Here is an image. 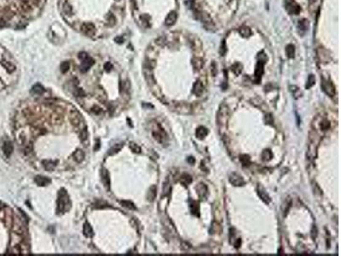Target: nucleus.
Wrapping results in <instances>:
<instances>
[{"instance_id":"f257e3e1","label":"nucleus","mask_w":341,"mask_h":256,"mask_svg":"<svg viewBox=\"0 0 341 256\" xmlns=\"http://www.w3.org/2000/svg\"><path fill=\"white\" fill-rule=\"evenodd\" d=\"M15 5L11 0H0V28L7 27L14 17L13 8Z\"/></svg>"},{"instance_id":"f03ea898","label":"nucleus","mask_w":341,"mask_h":256,"mask_svg":"<svg viewBox=\"0 0 341 256\" xmlns=\"http://www.w3.org/2000/svg\"><path fill=\"white\" fill-rule=\"evenodd\" d=\"M15 71V66L9 59L5 57L4 51L0 48V89L6 83L5 78L11 75Z\"/></svg>"},{"instance_id":"7ed1b4c3","label":"nucleus","mask_w":341,"mask_h":256,"mask_svg":"<svg viewBox=\"0 0 341 256\" xmlns=\"http://www.w3.org/2000/svg\"><path fill=\"white\" fill-rule=\"evenodd\" d=\"M70 207V201H69L68 195L64 190H61L58 193V202H57V211L58 213H64L68 210Z\"/></svg>"},{"instance_id":"20e7f679","label":"nucleus","mask_w":341,"mask_h":256,"mask_svg":"<svg viewBox=\"0 0 341 256\" xmlns=\"http://www.w3.org/2000/svg\"><path fill=\"white\" fill-rule=\"evenodd\" d=\"M258 61L257 65H256V69H255V82L256 83H259L261 80V77L264 73V68H265V64L267 60V57L266 55H265L264 52H261L260 54H258Z\"/></svg>"},{"instance_id":"39448f33","label":"nucleus","mask_w":341,"mask_h":256,"mask_svg":"<svg viewBox=\"0 0 341 256\" xmlns=\"http://www.w3.org/2000/svg\"><path fill=\"white\" fill-rule=\"evenodd\" d=\"M230 117V109L227 107L225 104H222L219 108V112H218V125L220 127L225 126L228 123V120Z\"/></svg>"},{"instance_id":"423d86ee","label":"nucleus","mask_w":341,"mask_h":256,"mask_svg":"<svg viewBox=\"0 0 341 256\" xmlns=\"http://www.w3.org/2000/svg\"><path fill=\"white\" fill-rule=\"evenodd\" d=\"M286 10L290 15H299L301 11V8L294 0H286Z\"/></svg>"},{"instance_id":"0eeeda50","label":"nucleus","mask_w":341,"mask_h":256,"mask_svg":"<svg viewBox=\"0 0 341 256\" xmlns=\"http://www.w3.org/2000/svg\"><path fill=\"white\" fill-rule=\"evenodd\" d=\"M322 88L323 92L331 97L335 95V87H334V84L331 81L325 80V79H322Z\"/></svg>"},{"instance_id":"6e6552de","label":"nucleus","mask_w":341,"mask_h":256,"mask_svg":"<svg viewBox=\"0 0 341 256\" xmlns=\"http://www.w3.org/2000/svg\"><path fill=\"white\" fill-rule=\"evenodd\" d=\"M229 179H230V183H232L234 186H237V187L243 186L246 183L244 179L241 175L237 174L236 172H232L230 175Z\"/></svg>"},{"instance_id":"1a4fd4ad","label":"nucleus","mask_w":341,"mask_h":256,"mask_svg":"<svg viewBox=\"0 0 341 256\" xmlns=\"http://www.w3.org/2000/svg\"><path fill=\"white\" fill-rule=\"evenodd\" d=\"M153 136L159 143H163L166 138L165 132L161 128V126L159 124H157V129L153 131Z\"/></svg>"},{"instance_id":"9d476101","label":"nucleus","mask_w":341,"mask_h":256,"mask_svg":"<svg viewBox=\"0 0 341 256\" xmlns=\"http://www.w3.org/2000/svg\"><path fill=\"white\" fill-rule=\"evenodd\" d=\"M258 195L260 197V199L266 204H269L270 203L271 199L269 197V195H268V193L266 192V191L265 190V188L263 187L262 185H258Z\"/></svg>"},{"instance_id":"9b49d317","label":"nucleus","mask_w":341,"mask_h":256,"mask_svg":"<svg viewBox=\"0 0 341 256\" xmlns=\"http://www.w3.org/2000/svg\"><path fill=\"white\" fill-rule=\"evenodd\" d=\"M70 119H71V121L73 123V126H79L80 123L83 122V119L81 117L80 114L75 109H73L71 112Z\"/></svg>"},{"instance_id":"f8f14e48","label":"nucleus","mask_w":341,"mask_h":256,"mask_svg":"<svg viewBox=\"0 0 341 256\" xmlns=\"http://www.w3.org/2000/svg\"><path fill=\"white\" fill-rule=\"evenodd\" d=\"M94 63V61L92 60L91 58L89 57L88 56L85 57L84 59H82V63L80 66V71L82 73H84L88 70Z\"/></svg>"},{"instance_id":"ddd939ff","label":"nucleus","mask_w":341,"mask_h":256,"mask_svg":"<svg viewBox=\"0 0 341 256\" xmlns=\"http://www.w3.org/2000/svg\"><path fill=\"white\" fill-rule=\"evenodd\" d=\"M101 178H102V181L103 183L104 186L106 187L107 191L110 190V178H109V174L106 169L103 168L101 171Z\"/></svg>"},{"instance_id":"4468645a","label":"nucleus","mask_w":341,"mask_h":256,"mask_svg":"<svg viewBox=\"0 0 341 256\" xmlns=\"http://www.w3.org/2000/svg\"><path fill=\"white\" fill-rule=\"evenodd\" d=\"M204 91H205V88H204L203 84L200 81H196L193 86V93L196 94L197 96H200L204 93Z\"/></svg>"},{"instance_id":"2eb2a0df","label":"nucleus","mask_w":341,"mask_h":256,"mask_svg":"<svg viewBox=\"0 0 341 256\" xmlns=\"http://www.w3.org/2000/svg\"><path fill=\"white\" fill-rule=\"evenodd\" d=\"M207 135H208V130H207V127H205L203 126H200L196 129V138L200 139V140H203Z\"/></svg>"},{"instance_id":"dca6fc26","label":"nucleus","mask_w":341,"mask_h":256,"mask_svg":"<svg viewBox=\"0 0 341 256\" xmlns=\"http://www.w3.org/2000/svg\"><path fill=\"white\" fill-rule=\"evenodd\" d=\"M176 19H177V14L175 11L171 12L169 13L168 15L166 16V18L165 20V24L166 26H172L176 22Z\"/></svg>"},{"instance_id":"f3484780","label":"nucleus","mask_w":341,"mask_h":256,"mask_svg":"<svg viewBox=\"0 0 341 256\" xmlns=\"http://www.w3.org/2000/svg\"><path fill=\"white\" fill-rule=\"evenodd\" d=\"M176 108L177 109V112H179L181 114H188L191 111V107L189 106V104L185 103H177Z\"/></svg>"},{"instance_id":"a211bd4d","label":"nucleus","mask_w":341,"mask_h":256,"mask_svg":"<svg viewBox=\"0 0 341 256\" xmlns=\"http://www.w3.org/2000/svg\"><path fill=\"white\" fill-rule=\"evenodd\" d=\"M34 181L38 186H46V185L50 184V182H51V180L49 178L44 177V176H37L35 178Z\"/></svg>"},{"instance_id":"6ab92c4d","label":"nucleus","mask_w":341,"mask_h":256,"mask_svg":"<svg viewBox=\"0 0 341 256\" xmlns=\"http://www.w3.org/2000/svg\"><path fill=\"white\" fill-rule=\"evenodd\" d=\"M197 195H199L200 198H204L207 196V187L204 183H199L196 187Z\"/></svg>"},{"instance_id":"aec40b11","label":"nucleus","mask_w":341,"mask_h":256,"mask_svg":"<svg viewBox=\"0 0 341 256\" xmlns=\"http://www.w3.org/2000/svg\"><path fill=\"white\" fill-rule=\"evenodd\" d=\"M81 31L84 33V34L92 35L94 34V33H95V28H94V26L91 23H85L84 25H82Z\"/></svg>"},{"instance_id":"412c9836","label":"nucleus","mask_w":341,"mask_h":256,"mask_svg":"<svg viewBox=\"0 0 341 256\" xmlns=\"http://www.w3.org/2000/svg\"><path fill=\"white\" fill-rule=\"evenodd\" d=\"M73 160L76 161L77 163H81L84 160V153L83 150L81 149H77L76 151L73 154Z\"/></svg>"},{"instance_id":"4be33fe9","label":"nucleus","mask_w":341,"mask_h":256,"mask_svg":"<svg viewBox=\"0 0 341 256\" xmlns=\"http://www.w3.org/2000/svg\"><path fill=\"white\" fill-rule=\"evenodd\" d=\"M191 63L192 65H193V67H194V69H196V70H200V69H201L202 68H203L204 66L203 60L199 57L193 58L191 61Z\"/></svg>"},{"instance_id":"5701e85b","label":"nucleus","mask_w":341,"mask_h":256,"mask_svg":"<svg viewBox=\"0 0 341 256\" xmlns=\"http://www.w3.org/2000/svg\"><path fill=\"white\" fill-rule=\"evenodd\" d=\"M308 27H309V22L307 20H301L298 23V28H299V33H304L308 30Z\"/></svg>"},{"instance_id":"b1692460","label":"nucleus","mask_w":341,"mask_h":256,"mask_svg":"<svg viewBox=\"0 0 341 256\" xmlns=\"http://www.w3.org/2000/svg\"><path fill=\"white\" fill-rule=\"evenodd\" d=\"M43 166L45 168L46 171L48 172H51L53 171L55 167H56V161H45L43 162Z\"/></svg>"},{"instance_id":"393cba45","label":"nucleus","mask_w":341,"mask_h":256,"mask_svg":"<svg viewBox=\"0 0 341 256\" xmlns=\"http://www.w3.org/2000/svg\"><path fill=\"white\" fill-rule=\"evenodd\" d=\"M273 158V153L270 149H265L262 155H261V159L264 161H269Z\"/></svg>"},{"instance_id":"a878e982","label":"nucleus","mask_w":341,"mask_h":256,"mask_svg":"<svg viewBox=\"0 0 341 256\" xmlns=\"http://www.w3.org/2000/svg\"><path fill=\"white\" fill-rule=\"evenodd\" d=\"M239 33L240 34L242 35V37L244 38H248L252 34V31L248 27H246V26H242L239 28Z\"/></svg>"},{"instance_id":"bb28decb","label":"nucleus","mask_w":341,"mask_h":256,"mask_svg":"<svg viewBox=\"0 0 341 256\" xmlns=\"http://www.w3.org/2000/svg\"><path fill=\"white\" fill-rule=\"evenodd\" d=\"M190 211H191V214L195 216H199L200 215V208H199V203L196 202V201H193L190 203Z\"/></svg>"},{"instance_id":"cd10ccee","label":"nucleus","mask_w":341,"mask_h":256,"mask_svg":"<svg viewBox=\"0 0 341 256\" xmlns=\"http://www.w3.org/2000/svg\"><path fill=\"white\" fill-rule=\"evenodd\" d=\"M83 232L85 237H91L93 236V229H92L91 226L88 223H85L84 225V228H83Z\"/></svg>"},{"instance_id":"c85d7f7f","label":"nucleus","mask_w":341,"mask_h":256,"mask_svg":"<svg viewBox=\"0 0 341 256\" xmlns=\"http://www.w3.org/2000/svg\"><path fill=\"white\" fill-rule=\"evenodd\" d=\"M32 92L34 95H42L43 93L45 92V89H44V87H43L41 85L36 84L32 88Z\"/></svg>"},{"instance_id":"c756f323","label":"nucleus","mask_w":341,"mask_h":256,"mask_svg":"<svg viewBox=\"0 0 341 256\" xmlns=\"http://www.w3.org/2000/svg\"><path fill=\"white\" fill-rule=\"evenodd\" d=\"M286 53H287V56H288V58L291 59V58L294 57V53H295V48H294V45H292V44L288 45L287 47H286Z\"/></svg>"},{"instance_id":"7c9ffc66","label":"nucleus","mask_w":341,"mask_h":256,"mask_svg":"<svg viewBox=\"0 0 341 256\" xmlns=\"http://www.w3.org/2000/svg\"><path fill=\"white\" fill-rule=\"evenodd\" d=\"M122 147H123V144H114V145L112 147L111 149L108 150L107 156H114V155H115L116 153H118L119 150L122 149Z\"/></svg>"},{"instance_id":"2f4dec72","label":"nucleus","mask_w":341,"mask_h":256,"mask_svg":"<svg viewBox=\"0 0 341 256\" xmlns=\"http://www.w3.org/2000/svg\"><path fill=\"white\" fill-rule=\"evenodd\" d=\"M240 161L243 167H248L251 165V157L248 155H242L240 157Z\"/></svg>"},{"instance_id":"473e14b6","label":"nucleus","mask_w":341,"mask_h":256,"mask_svg":"<svg viewBox=\"0 0 341 256\" xmlns=\"http://www.w3.org/2000/svg\"><path fill=\"white\" fill-rule=\"evenodd\" d=\"M155 196H156V187L155 186H152V187H150V189L148 191L147 197H148V200L149 202H153L154 198H155Z\"/></svg>"},{"instance_id":"72a5a7b5","label":"nucleus","mask_w":341,"mask_h":256,"mask_svg":"<svg viewBox=\"0 0 341 256\" xmlns=\"http://www.w3.org/2000/svg\"><path fill=\"white\" fill-rule=\"evenodd\" d=\"M231 70L232 72L235 74V75H239L240 73H242V65L239 62H236L233 65L231 66Z\"/></svg>"},{"instance_id":"f704fd0d","label":"nucleus","mask_w":341,"mask_h":256,"mask_svg":"<svg viewBox=\"0 0 341 256\" xmlns=\"http://www.w3.org/2000/svg\"><path fill=\"white\" fill-rule=\"evenodd\" d=\"M12 149H13V146H12L10 142H6V143H4V152L5 153V155H6L7 156H10V154L12 153Z\"/></svg>"},{"instance_id":"c9c22d12","label":"nucleus","mask_w":341,"mask_h":256,"mask_svg":"<svg viewBox=\"0 0 341 256\" xmlns=\"http://www.w3.org/2000/svg\"><path fill=\"white\" fill-rule=\"evenodd\" d=\"M189 43H190V46L192 47V49H197L201 47V44L200 42L199 39H197L196 38H190L189 39Z\"/></svg>"},{"instance_id":"e433bc0d","label":"nucleus","mask_w":341,"mask_h":256,"mask_svg":"<svg viewBox=\"0 0 341 256\" xmlns=\"http://www.w3.org/2000/svg\"><path fill=\"white\" fill-rule=\"evenodd\" d=\"M10 212H11V210L10 208H8L7 207L4 206V204L0 203V217H4L8 214H10Z\"/></svg>"},{"instance_id":"4c0bfd02","label":"nucleus","mask_w":341,"mask_h":256,"mask_svg":"<svg viewBox=\"0 0 341 256\" xmlns=\"http://www.w3.org/2000/svg\"><path fill=\"white\" fill-rule=\"evenodd\" d=\"M192 182V177L188 174H184L181 177V183L185 185H188Z\"/></svg>"},{"instance_id":"58836bf2","label":"nucleus","mask_w":341,"mask_h":256,"mask_svg":"<svg viewBox=\"0 0 341 256\" xmlns=\"http://www.w3.org/2000/svg\"><path fill=\"white\" fill-rule=\"evenodd\" d=\"M315 81H316V79H315L314 75L313 74H310L309 77H308V80H307L306 85H305L306 89H310V88L312 87L315 85Z\"/></svg>"},{"instance_id":"ea45409f","label":"nucleus","mask_w":341,"mask_h":256,"mask_svg":"<svg viewBox=\"0 0 341 256\" xmlns=\"http://www.w3.org/2000/svg\"><path fill=\"white\" fill-rule=\"evenodd\" d=\"M330 127V122L329 120H327V119H323L321 123H320V128L322 131H327V129H329Z\"/></svg>"},{"instance_id":"a19ab883","label":"nucleus","mask_w":341,"mask_h":256,"mask_svg":"<svg viewBox=\"0 0 341 256\" xmlns=\"http://www.w3.org/2000/svg\"><path fill=\"white\" fill-rule=\"evenodd\" d=\"M62 10H63V12L65 14H67V15H71V13H72V7H71V5L68 2L64 3Z\"/></svg>"},{"instance_id":"79ce46f5","label":"nucleus","mask_w":341,"mask_h":256,"mask_svg":"<svg viewBox=\"0 0 341 256\" xmlns=\"http://www.w3.org/2000/svg\"><path fill=\"white\" fill-rule=\"evenodd\" d=\"M121 204H122L123 207H126V208H128V209H131V210H133V209L136 208L134 206V204H133L132 203H130V202H128V201H122V202H121Z\"/></svg>"},{"instance_id":"37998d69","label":"nucleus","mask_w":341,"mask_h":256,"mask_svg":"<svg viewBox=\"0 0 341 256\" xmlns=\"http://www.w3.org/2000/svg\"><path fill=\"white\" fill-rule=\"evenodd\" d=\"M289 90H290V92L293 93V95L295 96L296 98V96H299L300 95V92H299V89L296 85H290L289 86Z\"/></svg>"},{"instance_id":"c03bdc74","label":"nucleus","mask_w":341,"mask_h":256,"mask_svg":"<svg viewBox=\"0 0 341 256\" xmlns=\"http://www.w3.org/2000/svg\"><path fill=\"white\" fill-rule=\"evenodd\" d=\"M69 66H70V64H69V62H68V61H64V62H62L61 64V67H60V69H61V73H66L68 70L69 69Z\"/></svg>"},{"instance_id":"a18cd8bd","label":"nucleus","mask_w":341,"mask_h":256,"mask_svg":"<svg viewBox=\"0 0 341 256\" xmlns=\"http://www.w3.org/2000/svg\"><path fill=\"white\" fill-rule=\"evenodd\" d=\"M130 148L134 151L135 153H140V152H141V148H140L137 144L131 143V144H130Z\"/></svg>"},{"instance_id":"49530a36","label":"nucleus","mask_w":341,"mask_h":256,"mask_svg":"<svg viewBox=\"0 0 341 256\" xmlns=\"http://www.w3.org/2000/svg\"><path fill=\"white\" fill-rule=\"evenodd\" d=\"M87 138H88V132H87V130L84 128L80 132V139L82 141H84L87 139Z\"/></svg>"},{"instance_id":"de8ad7c7","label":"nucleus","mask_w":341,"mask_h":256,"mask_svg":"<svg viewBox=\"0 0 341 256\" xmlns=\"http://www.w3.org/2000/svg\"><path fill=\"white\" fill-rule=\"evenodd\" d=\"M115 23V17L113 15H109L107 17V24L109 26H113Z\"/></svg>"},{"instance_id":"09e8293b","label":"nucleus","mask_w":341,"mask_h":256,"mask_svg":"<svg viewBox=\"0 0 341 256\" xmlns=\"http://www.w3.org/2000/svg\"><path fill=\"white\" fill-rule=\"evenodd\" d=\"M170 191H171V187H170L169 183H164V186H163V193H164V195H167Z\"/></svg>"},{"instance_id":"8fccbe9b","label":"nucleus","mask_w":341,"mask_h":256,"mask_svg":"<svg viewBox=\"0 0 341 256\" xmlns=\"http://www.w3.org/2000/svg\"><path fill=\"white\" fill-rule=\"evenodd\" d=\"M265 120H266V123H269V124H272L273 123V118H272V115H266V117H265Z\"/></svg>"},{"instance_id":"3c124183","label":"nucleus","mask_w":341,"mask_h":256,"mask_svg":"<svg viewBox=\"0 0 341 256\" xmlns=\"http://www.w3.org/2000/svg\"><path fill=\"white\" fill-rule=\"evenodd\" d=\"M226 52V47H225V44L224 42H223L222 46H221V49H220V53L222 56H224V54Z\"/></svg>"},{"instance_id":"603ef678","label":"nucleus","mask_w":341,"mask_h":256,"mask_svg":"<svg viewBox=\"0 0 341 256\" xmlns=\"http://www.w3.org/2000/svg\"><path fill=\"white\" fill-rule=\"evenodd\" d=\"M104 68H105V69L107 70V72H109V71H111V69H113V65H112L110 62H107V63L105 64V66H104Z\"/></svg>"},{"instance_id":"864d4df0","label":"nucleus","mask_w":341,"mask_h":256,"mask_svg":"<svg viewBox=\"0 0 341 256\" xmlns=\"http://www.w3.org/2000/svg\"><path fill=\"white\" fill-rule=\"evenodd\" d=\"M92 111H93V113H95V114H96V115H100V114L102 113V109H101L100 108L96 107V106L92 108Z\"/></svg>"},{"instance_id":"5fc2aeb1","label":"nucleus","mask_w":341,"mask_h":256,"mask_svg":"<svg viewBox=\"0 0 341 256\" xmlns=\"http://www.w3.org/2000/svg\"><path fill=\"white\" fill-rule=\"evenodd\" d=\"M187 161H188V162L189 163V164H194L195 162H196V160H195V158L193 156H188V159H187Z\"/></svg>"},{"instance_id":"6e6d98bb","label":"nucleus","mask_w":341,"mask_h":256,"mask_svg":"<svg viewBox=\"0 0 341 256\" xmlns=\"http://www.w3.org/2000/svg\"><path fill=\"white\" fill-rule=\"evenodd\" d=\"M100 148V142L99 140H97L96 143V147H95V150H97V149H99Z\"/></svg>"}]
</instances>
